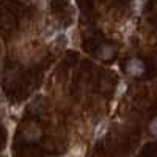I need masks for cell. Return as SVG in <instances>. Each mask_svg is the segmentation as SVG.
<instances>
[{
	"instance_id": "obj_1",
	"label": "cell",
	"mask_w": 157,
	"mask_h": 157,
	"mask_svg": "<svg viewBox=\"0 0 157 157\" xmlns=\"http://www.w3.org/2000/svg\"><path fill=\"white\" fill-rule=\"evenodd\" d=\"M126 69L130 75H141L143 72H145V63H143L141 60H138V58H132L127 63Z\"/></svg>"
},
{
	"instance_id": "obj_2",
	"label": "cell",
	"mask_w": 157,
	"mask_h": 157,
	"mask_svg": "<svg viewBox=\"0 0 157 157\" xmlns=\"http://www.w3.org/2000/svg\"><path fill=\"white\" fill-rule=\"evenodd\" d=\"M24 137H25V140H30V141L38 140L39 137H41V129H39L35 123H30L24 129Z\"/></svg>"
},
{
	"instance_id": "obj_3",
	"label": "cell",
	"mask_w": 157,
	"mask_h": 157,
	"mask_svg": "<svg viewBox=\"0 0 157 157\" xmlns=\"http://www.w3.org/2000/svg\"><path fill=\"white\" fill-rule=\"evenodd\" d=\"M113 54H115V47L113 46H109V44L101 46L99 47V52H98L99 58H102V60H110L113 57Z\"/></svg>"
},
{
	"instance_id": "obj_4",
	"label": "cell",
	"mask_w": 157,
	"mask_h": 157,
	"mask_svg": "<svg viewBox=\"0 0 157 157\" xmlns=\"http://www.w3.org/2000/svg\"><path fill=\"white\" fill-rule=\"evenodd\" d=\"M107 127H109L107 121H102V123H99V124L96 126V129H94V140H99V138H102L104 135H105V132H107Z\"/></svg>"
},
{
	"instance_id": "obj_5",
	"label": "cell",
	"mask_w": 157,
	"mask_h": 157,
	"mask_svg": "<svg viewBox=\"0 0 157 157\" xmlns=\"http://www.w3.org/2000/svg\"><path fill=\"white\" fill-rule=\"evenodd\" d=\"M57 35H58V30L57 29H49L44 33V39H46V41H52V39H54Z\"/></svg>"
},
{
	"instance_id": "obj_6",
	"label": "cell",
	"mask_w": 157,
	"mask_h": 157,
	"mask_svg": "<svg viewBox=\"0 0 157 157\" xmlns=\"http://www.w3.org/2000/svg\"><path fill=\"white\" fill-rule=\"evenodd\" d=\"M66 157H83V149L82 148H72L66 154Z\"/></svg>"
},
{
	"instance_id": "obj_7",
	"label": "cell",
	"mask_w": 157,
	"mask_h": 157,
	"mask_svg": "<svg viewBox=\"0 0 157 157\" xmlns=\"http://www.w3.org/2000/svg\"><path fill=\"white\" fill-rule=\"evenodd\" d=\"M149 132L152 135H157V118H154V120L149 123Z\"/></svg>"
},
{
	"instance_id": "obj_8",
	"label": "cell",
	"mask_w": 157,
	"mask_h": 157,
	"mask_svg": "<svg viewBox=\"0 0 157 157\" xmlns=\"http://www.w3.org/2000/svg\"><path fill=\"white\" fill-rule=\"evenodd\" d=\"M145 5V2H132V6L135 10V13H141V8Z\"/></svg>"
},
{
	"instance_id": "obj_9",
	"label": "cell",
	"mask_w": 157,
	"mask_h": 157,
	"mask_svg": "<svg viewBox=\"0 0 157 157\" xmlns=\"http://www.w3.org/2000/svg\"><path fill=\"white\" fill-rule=\"evenodd\" d=\"M126 88H127V85L123 82V83H120V88H118V93H116V98H120L123 93H126Z\"/></svg>"
}]
</instances>
